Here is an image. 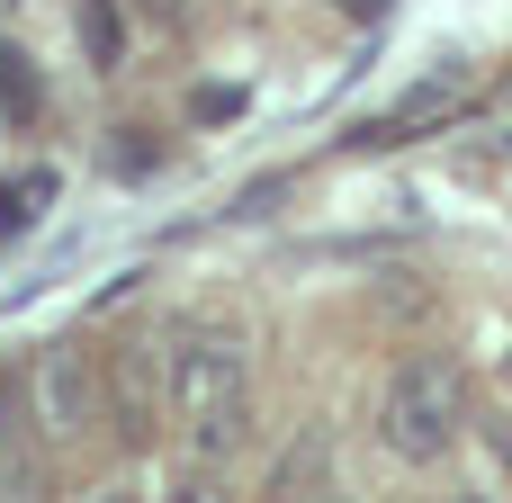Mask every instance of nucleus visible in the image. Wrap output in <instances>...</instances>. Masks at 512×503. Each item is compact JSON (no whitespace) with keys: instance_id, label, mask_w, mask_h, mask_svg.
<instances>
[{"instance_id":"nucleus-8","label":"nucleus","mask_w":512,"mask_h":503,"mask_svg":"<svg viewBox=\"0 0 512 503\" xmlns=\"http://www.w3.org/2000/svg\"><path fill=\"white\" fill-rule=\"evenodd\" d=\"M36 108H45L36 54H18V45H9V27H0V117H36Z\"/></svg>"},{"instance_id":"nucleus-1","label":"nucleus","mask_w":512,"mask_h":503,"mask_svg":"<svg viewBox=\"0 0 512 503\" xmlns=\"http://www.w3.org/2000/svg\"><path fill=\"white\" fill-rule=\"evenodd\" d=\"M162 423L189 468H225L252 432V342L216 315H189L162 333Z\"/></svg>"},{"instance_id":"nucleus-9","label":"nucleus","mask_w":512,"mask_h":503,"mask_svg":"<svg viewBox=\"0 0 512 503\" xmlns=\"http://www.w3.org/2000/svg\"><path fill=\"white\" fill-rule=\"evenodd\" d=\"M324 468H333V450H324V432H306V441H297V450H288V459L270 468V495H297L306 477L324 486Z\"/></svg>"},{"instance_id":"nucleus-3","label":"nucleus","mask_w":512,"mask_h":503,"mask_svg":"<svg viewBox=\"0 0 512 503\" xmlns=\"http://www.w3.org/2000/svg\"><path fill=\"white\" fill-rule=\"evenodd\" d=\"M18 405H27V423H36V441L72 450V441H90V432L108 423V360H99L90 342H45V351L27 360V378H18Z\"/></svg>"},{"instance_id":"nucleus-2","label":"nucleus","mask_w":512,"mask_h":503,"mask_svg":"<svg viewBox=\"0 0 512 503\" xmlns=\"http://www.w3.org/2000/svg\"><path fill=\"white\" fill-rule=\"evenodd\" d=\"M468 432V378L441 351H405L378 387V450L396 468H441Z\"/></svg>"},{"instance_id":"nucleus-6","label":"nucleus","mask_w":512,"mask_h":503,"mask_svg":"<svg viewBox=\"0 0 512 503\" xmlns=\"http://www.w3.org/2000/svg\"><path fill=\"white\" fill-rule=\"evenodd\" d=\"M72 36H81V63L90 72H117L126 63V9L117 0H72Z\"/></svg>"},{"instance_id":"nucleus-7","label":"nucleus","mask_w":512,"mask_h":503,"mask_svg":"<svg viewBox=\"0 0 512 503\" xmlns=\"http://www.w3.org/2000/svg\"><path fill=\"white\" fill-rule=\"evenodd\" d=\"M459 90H468V72H432L423 90H405V99L378 117V135H414V126H432V117H450V108H459Z\"/></svg>"},{"instance_id":"nucleus-4","label":"nucleus","mask_w":512,"mask_h":503,"mask_svg":"<svg viewBox=\"0 0 512 503\" xmlns=\"http://www.w3.org/2000/svg\"><path fill=\"white\" fill-rule=\"evenodd\" d=\"M54 198H63V171H54V162H18V171L0 180V243H9V234H36V225L54 216Z\"/></svg>"},{"instance_id":"nucleus-5","label":"nucleus","mask_w":512,"mask_h":503,"mask_svg":"<svg viewBox=\"0 0 512 503\" xmlns=\"http://www.w3.org/2000/svg\"><path fill=\"white\" fill-rule=\"evenodd\" d=\"M108 414H117V441L126 450H144L153 441V387H144V351H126V360H108Z\"/></svg>"},{"instance_id":"nucleus-11","label":"nucleus","mask_w":512,"mask_h":503,"mask_svg":"<svg viewBox=\"0 0 512 503\" xmlns=\"http://www.w3.org/2000/svg\"><path fill=\"white\" fill-rule=\"evenodd\" d=\"M18 18H27V0H0V27H18Z\"/></svg>"},{"instance_id":"nucleus-10","label":"nucleus","mask_w":512,"mask_h":503,"mask_svg":"<svg viewBox=\"0 0 512 503\" xmlns=\"http://www.w3.org/2000/svg\"><path fill=\"white\" fill-rule=\"evenodd\" d=\"M342 18H351V27H387V18H396V0H342Z\"/></svg>"}]
</instances>
